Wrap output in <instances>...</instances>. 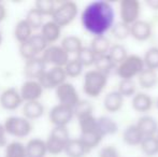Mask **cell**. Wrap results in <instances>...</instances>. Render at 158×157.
<instances>
[{
    "instance_id": "1",
    "label": "cell",
    "mask_w": 158,
    "mask_h": 157,
    "mask_svg": "<svg viewBox=\"0 0 158 157\" xmlns=\"http://www.w3.org/2000/svg\"><path fill=\"white\" fill-rule=\"evenodd\" d=\"M115 23V10L106 0L89 2L81 13L82 26L93 37L106 36Z\"/></svg>"
},
{
    "instance_id": "2",
    "label": "cell",
    "mask_w": 158,
    "mask_h": 157,
    "mask_svg": "<svg viewBox=\"0 0 158 157\" xmlns=\"http://www.w3.org/2000/svg\"><path fill=\"white\" fill-rule=\"evenodd\" d=\"M109 76L96 69L88 70L84 74L83 92L89 98H97L103 93L108 85Z\"/></svg>"
},
{
    "instance_id": "3",
    "label": "cell",
    "mask_w": 158,
    "mask_h": 157,
    "mask_svg": "<svg viewBox=\"0 0 158 157\" xmlns=\"http://www.w3.org/2000/svg\"><path fill=\"white\" fill-rule=\"evenodd\" d=\"M144 69L145 65L143 57L137 54H131L117 66L116 76H118L121 80H133L138 78Z\"/></svg>"
},
{
    "instance_id": "4",
    "label": "cell",
    "mask_w": 158,
    "mask_h": 157,
    "mask_svg": "<svg viewBox=\"0 0 158 157\" xmlns=\"http://www.w3.org/2000/svg\"><path fill=\"white\" fill-rule=\"evenodd\" d=\"M70 139L69 130L67 129V127H61V126L53 127L48 139L45 140L48 153L53 154V155H58L60 153H64V147Z\"/></svg>"
},
{
    "instance_id": "5",
    "label": "cell",
    "mask_w": 158,
    "mask_h": 157,
    "mask_svg": "<svg viewBox=\"0 0 158 157\" xmlns=\"http://www.w3.org/2000/svg\"><path fill=\"white\" fill-rule=\"evenodd\" d=\"M6 132L16 138H25L32 129L29 119L24 116H10L3 123Z\"/></svg>"
},
{
    "instance_id": "6",
    "label": "cell",
    "mask_w": 158,
    "mask_h": 157,
    "mask_svg": "<svg viewBox=\"0 0 158 157\" xmlns=\"http://www.w3.org/2000/svg\"><path fill=\"white\" fill-rule=\"evenodd\" d=\"M79 13L77 4L74 1H64L58 4L52 15V21L58 24L61 28L74 21Z\"/></svg>"
},
{
    "instance_id": "7",
    "label": "cell",
    "mask_w": 158,
    "mask_h": 157,
    "mask_svg": "<svg viewBox=\"0 0 158 157\" xmlns=\"http://www.w3.org/2000/svg\"><path fill=\"white\" fill-rule=\"evenodd\" d=\"M55 95L60 105H64L71 109H74V107L81 100L75 86L69 82H64L61 85H59L55 89Z\"/></svg>"
},
{
    "instance_id": "8",
    "label": "cell",
    "mask_w": 158,
    "mask_h": 157,
    "mask_svg": "<svg viewBox=\"0 0 158 157\" xmlns=\"http://www.w3.org/2000/svg\"><path fill=\"white\" fill-rule=\"evenodd\" d=\"M68 78L63 67H52L39 78V83L44 89H56Z\"/></svg>"
},
{
    "instance_id": "9",
    "label": "cell",
    "mask_w": 158,
    "mask_h": 157,
    "mask_svg": "<svg viewBox=\"0 0 158 157\" xmlns=\"http://www.w3.org/2000/svg\"><path fill=\"white\" fill-rule=\"evenodd\" d=\"M68 53L61 48V45L51 44L48 46L42 54V58L46 63V65H52L53 67H64L70 60Z\"/></svg>"
},
{
    "instance_id": "10",
    "label": "cell",
    "mask_w": 158,
    "mask_h": 157,
    "mask_svg": "<svg viewBox=\"0 0 158 157\" xmlns=\"http://www.w3.org/2000/svg\"><path fill=\"white\" fill-rule=\"evenodd\" d=\"M141 4L138 0H122L119 2V17L123 23L132 25L140 19Z\"/></svg>"
},
{
    "instance_id": "11",
    "label": "cell",
    "mask_w": 158,
    "mask_h": 157,
    "mask_svg": "<svg viewBox=\"0 0 158 157\" xmlns=\"http://www.w3.org/2000/svg\"><path fill=\"white\" fill-rule=\"evenodd\" d=\"M48 118H50L51 123L54 125V127L55 126L67 127V125L74 118V112L71 108L58 103L51 109Z\"/></svg>"
},
{
    "instance_id": "12",
    "label": "cell",
    "mask_w": 158,
    "mask_h": 157,
    "mask_svg": "<svg viewBox=\"0 0 158 157\" xmlns=\"http://www.w3.org/2000/svg\"><path fill=\"white\" fill-rule=\"evenodd\" d=\"M44 88L37 80H26L19 88L22 99L24 102L38 101L42 97Z\"/></svg>"
},
{
    "instance_id": "13",
    "label": "cell",
    "mask_w": 158,
    "mask_h": 157,
    "mask_svg": "<svg viewBox=\"0 0 158 157\" xmlns=\"http://www.w3.org/2000/svg\"><path fill=\"white\" fill-rule=\"evenodd\" d=\"M23 102L21 93L14 87H10L4 89L0 94V105L3 109L13 111L16 110Z\"/></svg>"
},
{
    "instance_id": "14",
    "label": "cell",
    "mask_w": 158,
    "mask_h": 157,
    "mask_svg": "<svg viewBox=\"0 0 158 157\" xmlns=\"http://www.w3.org/2000/svg\"><path fill=\"white\" fill-rule=\"evenodd\" d=\"M46 71V63L41 57H35L26 60L24 66V76L27 80H39L40 76Z\"/></svg>"
},
{
    "instance_id": "15",
    "label": "cell",
    "mask_w": 158,
    "mask_h": 157,
    "mask_svg": "<svg viewBox=\"0 0 158 157\" xmlns=\"http://www.w3.org/2000/svg\"><path fill=\"white\" fill-rule=\"evenodd\" d=\"M153 27L151 23L143 19H139L135 24L131 25L130 37H132L137 41H146L152 37Z\"/></svg>"
},
{
    "instance_id": "16",
    "label": "cell",
    "mask_w": 158,
    "mask_h": 157,
    "mask_svg": "<svg viewBox=\"0 0 158 157\" xmlns=\"http://www.w3.org/2000/svg\"><path fill=\"white\" fill-rule=\"evenodd\" d=\"M137 127L143 134L144 138L146 137L156 136L158 131V123L153 116L151 115H143L141 116L138 122L135 123Z\"/></svg>"
},
{
    "instance_id": "17",
    "label": "cell",
    "mask_w": 158,
    "mask_h": 157,
    "mask_svg": "<svg viewBox=\"0 0 158 157\" xmlns=\"http://www.w3.org/2000/svg\"><path fill=\"white\" fill-rule=\"evenodd\" d=\"M154 101L152 97L148 95L146 93H137L131 99V105L133 110L139 113H146L152 109Z\"/></svg>"
},
{
    "instance_id": "18",
    "label": "cell",
    "mask_w": 158,
    "mask_h": 157,
    "mask_svg": "<svg viewBox=\"0 0 158 157\" xmlns=\"http://www.w3.org/2000/svg\"><path fill=\"white\" fill-rule=\"evenodd\" d=\"M124 105V97L117 90H113L106 95L103 99V107L108 112H118Z\"/></svg>"
},
{
    "instance_id": "19",
    "label": "cell",
    "mask_w": 158,
    "mask_h": 157,
    "mask_svg": "<svg viewBox=\"0 0 158 157\" xmlns=\"http://www.w3.org/2000/svg\"><path fill=\"white\" fill-rule=\"evenodd\" d=\"M41 35L43 38L48 41V43L51 45V43H54L60 38L61 35V27L53 21H48L43 24L41 28Z\"/></svg>"
},
{
    "instance_id": "20",
    "label": "cell",
    "mask_w": 158,
    "mask_h": 157,
    "mask_svg": "<svg viewBox=\"0 0 158 157\" xmlns=\"http://www.w3.org/2000/svg\"><path fill=\"white\" fill-rule=\"evenodd\" d=\"M95 69L106 76H110L111 74H116L117 65L110 58L109 55H103V56H98L95 61Z\"/></svg>"
},
{
    "instance_id": "21",
    "label": "cell",
    "mask_w": 158,
    "mask_h": 157,
    "mask_svg": "<svg viewBox=\"0 0 158 157\" xmlns=\"http://www.w3.org/2000/svg\"><path fill=\"white\" fill-rule=\"evenodd\" d=\"M26 151L28 157H45L48 153L46 142L42 139L33 138L26 144Z\"/></svg>"
},
{
    "instance_id": "22",
    "label": "cell",
    "mask_w": 158,
    "mask_h": 157,
    "mask_svg": "<svg viewBox=\"0 0 158 157\" xmlns=\"http://www.w3.org/2000/svg\"><path fill=\"white\" fill-rule=\"evenodd\" d=\"M144 137L137 127V125H129L123 132V141L127 145L130 147H137L141 145Z\"/></svg>"
},
{
    "instance_id": "23",
    "label": "cell",
    "mask_w": 158,
    "mask_h": 157,
    "mask_svg": "<svg viewBox=\"0 0 158 157\" xmlns=\"http://www.w3.org/2000/svg\"><path fill=\"white\" fill-rule=\"evenodd\" d=\"M22 111H23L24 118L29 119V121H32V119H37L43 115L44 105L39 100L28 101V102L24 103Z\"/></svg>"
},
{
    "instance_id": "24",
    "label": "cell",
    "mask_w": 158,
    "mask_h": 157,
    "mask_svg": "<svg viewBox=\"0 0 158 157\" xmlns=\"http://www.w3.org/2000/svg\"><path fill=\"white\" fill-rule=\"evenodd\" d=\"M98 123V131L102 137L112 136L118 131V125L117 123L109 116H100L97 119Z\"/></svg>"
},
{
    "instance_id": "25",
    "label": "cell",
    "mask_w": 158,
    "mask_h": 157,
    "mask_svg": "<svg viewBox=\"0 0 158 157\" xmlns=\"http://www.w3.org/2000/svg\"><path fill=\"white\" fill-rule=\"evenodd\" d=\"M89 151L86 149V147L82 143V141L77 138L69 140V142L67 143L66 147H64V153L68 157H83Z\"/></svg>"
},
{
    "instance_id": "26",
    "label": "cell",
    "mask_w": 158,
    "mask_h": 157,
    "mask_svg": "<svg viewBox=\"0 0 158 157\" xmlns=\"http://www.w3.org/2000/svg\"><path fill=\"white\" fill-rule=\"evenodd\" d=\"M112 46L110 40L106 38V36H100V37H94L90 42L89 48L93 50V52L96 54V56H103V55H108L110 52V48Z\"/></svg>"
},
{
    "instance_id": "27",
    "label": "cell",
    "mask_w": 158,
    "mask_h": 157,
    "mask_svg": "<svg viewBox=\"0 0 158 157\" xmlns=\"http://www.w3.org/2000/svg\"><path fill=\"white\" fill-rule=\"evenodd\" d=\"M31 34L32 28L30 27V25L27 23V21L25 19L17 22L14 27V31H13L14 38L19 42V44L28 41L32 37Z\"/></svg>"
},
{
    "instance_id": "28",
    "label": "cell",
    "mask_w": 158,
    "mask_h": 157,
    "mask_svg": "<svg viewBox=\"0 0 158 157\" xmlns=\"http://www.w3.org/2000/svg\"><path fill=\"white\" fill-rule=\"evenodd\" d=\"M158 82V76L157 71L151 69H145L140 73V76H138V83H139L140 87L144 88V89H150L153 88Z\"/></svg>"
},
{
    "instance_id": "29",
    "label": "cell",
    "mask_w": 158,
    "mask_h": 157,
    "mask_svg": "<svg viewBox=\"0 0 158 157\" xmlns=\"http://www.w3.org/2000/svg\"><path fill=\"white\" fill-rule=\"evenodd\" d=\"M60 45L68 54H75V55L84 46L82 44V40L77 36H66L61 40Z\"/></svg>"
},
{
    "instance_id": "30",
    "label": "cell",
    "mask_w": 158,
    "mask_h": 157,
    "mask_svg": "<svg viewBox=\"0 0 158 157\" xmlns=\"http://www.w3.org/2000/svg\"><path fill=\"white\" fill-rule=\"evenodd\" d=\"M3 157H28L26 145L19 141H12L6 144Z\"/></svg>"
},
{
    "instance_id": "31",
    "label": "cell",
    "mask_w": 158,
    "mask_h": 157,
    "mask_svg": "<svg viewBox=\"0 0 158 157\" xmlns=\"http://www.w3.org/2000/svg\"><path fill=\"white\" fill-rule=\"evenodd\" d=\"M79 139L82 141V143L85 145L88 151H92L93 149L97 147L100 144L103 137L98 131H94V132H86V134H80Z\"/></svg>"
},
{
    "instance_id": "32",
    "label": "cell",
    "mask_w": 158,
    "mask_h": 157,
    "mask_svg": "<svg viewBox=\"0 0 158 157\" xmlns=\"http://www.w3.org/2000/svg\"><path fill=\"white\" fill-rule=\"evenodd\" d=\"M77 119H79V126L81 134L98 131V118H96L94 114H89V115L83 116V118H80Z\"/></svg>"
},
{
    "instance_id": "33",
    "label": "cell",
    "mask_w": 158,
    "mask_h": 157,
    "mask_svg": "<svg viewBox=\"0 0 158 157\" xmlns=\"http://www.w3.org/2000/svg\"><path fill=\"white\" fill-rule=\"evenodd\" d=\"M75 58L83 65V67H90V66L95 65L97 56H96V54L93 52V50L89 46H83L79 51Z\"/></svg>"
},
{
    "instance_id": "34",
    "label": "cell",
    "mask_w": 158,
    "mask_h": 157,
    "mask_svg": "<svg viewBox=\"0 0 158 157\" xmlns=\"http://www.w3.org/2000/svg\"><path fill=\"white\" fill-rule=\"evenodd\" d=\"M142 152L145 154L146 156L152 157L158 154V139L156 136L153 137H146L143 139L141 145Z\"/></svg>"
},
{
    "instance_id": "35",
    "label": "cell",
    "mask_w": 158,
    "mask_h": 157,
    "mask_svg": "<svg viewBox=\"0 0 158 157\" xmlns=\"http://www.w3.org/2000/svg\"><path fill=\"white\" fill-rule=\"evenodd\" d=\"M109 56L110 58L116 64L117 66L121 63H123L124 60L128 57V53H127V48L123 44H113L110 48V52H109Z\"/></svg>"
},
{
    "instance_id": "36",
    "label": "cell",
    "mask_w": 158,
    "mask_h": 157,
    "mask_svg": "<svg viewBox=\"0 0 158 157\" xmlns=\"http://www.w3.org/2000/svg\"><path fill=\"white\" fill-rule=\"evenodd\" d=\"M145 68L151 70H158V46H152L145 52L143 56Z\"/></svg>"
},
{
    "instance_id": "37",
    "label": "cell",
    "mask_w": 158,
    "mask_h": 157,
    "mask_svg": "<svg viewBox=\"0 0 158 157\" xmlns=\"http://www.w3.org/2000/svg\"><path fill=\"white\" fill-rule=\"evenodd\" d=\"M117 92L124 97V98H128V97H133L137 94V84L133 80H121L118 84V88Z\"/></svg>"
},
{
    "instance_id": "38",
    "label": "cell",
    "mask_w": 158,
    "mask_h": 157,
    "mask_svg": "<svg viewBox=\"0 0 158 157\" xmlns=\"http://www.w3.org/2000/svg\"><path fill=\"white\" fill-rule=\"evenodd\" d=\"M130 31L131 26L126 23H123L122 21L116 22L114 24V26H113V28L111 29L113 37L116 38L117 40H125L128 37H130Z\"/></svg>"
},
{
    "instance_id": "39",
    "label": "cell",
    "mask_w": 158,
    "mask_h": 157,
    "mask_svg": "<svg viewBox=\"0 0 158 157\" xmlns=\"http://www.w3.org/2000/svg\"><path fill=\"white\" fill-rule=\"evenodd\" d=\"M43 16L44 15H42L35 8H33V9H30L27 12L25 19L30 25V27L32 28V30L39 29V28H42V26H43V24H44Z\"/></svg>"
},
{
    "instance_id": "40",
    "label": "cell",
    "mask_w": 158,
    "mask_h": 157,
    "mask_svg": "<svg viewBox=\"0 0 158 157\" xmlns=\"http://www.w3.org/2000/svg\"><path fill=\"white\" fill-rule=\"evenodd\" d=\"M83 65L77 58H73L69 60V63L64 66V69L68 78H77L83 72Z\"/></svg>"
},
{
    "instance_id": "41",
    "label": "cell",
    "mask_w": 158,
    "mask_h": 157,
    "mask_svg": "<svg viewBox=\"0 0 158 157\" xmlns=\"http://www.w3.org/2000/svg\"><path fill=\"white\" fill-rule=\"evenodd\" d=\"M35 8L41 13L42 15H51L55 12L57 6L53 0H37L35 2Z\"/></svg>"
},
{
    "instance_id": "42",
    "label": "cell",
    "mask_w": 158,
    "mask_h": 157,
    "mask_svg": "<svg viewBox=\"0 0 158 157\" xmlns=\"http://www.w3.org/2000/svg\"><path fill=\"white\" fill-rule=\"evenodd\" d=\"M93 111H94V107H93L92 103L88 100H82V99L80 100V102L75 105L74 109H73L74 116H77V118L93 114Z\"/></svg>"
},
{
    "instance_id": "43",
    "label": "cell",
    "mask_w": 158,
    "mask_h": 157,
    "mask_svg": "<svg viewBox=\"0 0 158 157\" xmlns=\"http://www.w3.org/2000/svg\"><path fill=\"white\" fill-rule=\"evenodd\" d=\"M19 55L23 57L25 60H30L32 58L38 57V52L35 50V48L32 46V44L29 41H26L24 43L19 44Z\"/></svg>"
},
{
    "instance_id": "44",
    "label": "cell",
    "mask_w": 158,
    "mask_h": 157,
    "mask_svg": "<svg viewBox=\"0 0 158 157\" xmlns=\"http://www.w3.org/2000/svg\"><path fill=\"white\" fill-rule=\"evenodd\" d=\"M99 157H119L118 150L113 145H106L99 151Z\"/></svg>"
},
{
    "instance_id": "45",
    "label": "cell",
    "mask_w": 158,
    "mask_h": 157,
    "mask_svg": "<svg viewBox=\"0 0 158 157\" xmlns=\"http://www.w3.org/2000/svg\"><path fill=\"white\" fill-rule=\"evenodd\" d=\"M6 129H4L3 124H0V147H4L6 144Z\"/></svg>"
},
{
    "instance_id": "46",
    "label": "cell",
    "mask_w": 158,
    "mask_h": 157,
    "mask_svg": "<svg viewBox=\"0 0 158 157\" xmlns=\"http://www.w3.org/2000/svg\"><path fill=\"white\" fill-rule=\"evenodd\" d=\"M145 3L153 10H158V0H148Z\"/></svg>"
},
{
    "instance_id": "47",
    "label": "cell",
    "mask_w": 158,
    "mask_h": 157,
    "mask_svg": "<svg viewBox=\"0 0 158 157\" xmlns=\"http://www.w3.org/2000/svg\"><path fill=\"white\" fill-rule=\"evenodd\" d=\"M6 8H4L3 4L0 2V23H1V22L3 21L4 19H6Z\"/></svg>"
},
{
    "instance_id": "48",
    "label": "cell",
    "mask_w": 158,
    "mask_h": 157,
    "mask_svg": "<svg viewBox=\"0 0 158 157\" xmlns=\"http://www.w3.org/2000/svg\"><path fill=\"white\" fill-rule=\"evenodd\" d=\"M2 43V34H1V30H0V45Z\"/></svg>"
},
{
    "instance_id": "49",
    "label": "cell",
    "mask_w": 158,
    "mask_h": 157,
    "mask_svg": "<svg viewBox=\"0 0 158 157\" xmlns=\"http://www.w3.org/2000/svg\"><path fill=\"white\" fill-rule=\"evenodd\" d=\"M156 105H157V109H158V99H157V102H156Z\"/></svg>"
},
{
    "instance_id": "50",
    "label": "cell",
    "mask_w": 158,
    "mask_h": 157,
    "mask_svg": "<svg viewBox=\"0 0 158 157\" xmlns=\"http://www.w3.org/2000/svg\"><path fill=\"white\" fill-rule=\"evenodd\" d=\"M156 137H157V139H158V131H157V134H156Z\"/></svg>"
}]
</instances>
